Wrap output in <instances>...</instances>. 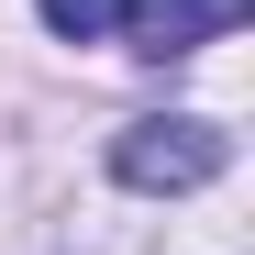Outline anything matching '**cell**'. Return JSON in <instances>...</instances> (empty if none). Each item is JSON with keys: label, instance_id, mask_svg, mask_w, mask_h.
Listing matches in <instances>:
<instances>
[{"label": "cell", "instance_id": "cell-1", "mask_svg": "<svg viewBox=\"0 0 255 255\" xmlns=\"http://www.w3.org/2000/svg\"><path fill=\"white\" fill-rule=\"evenodd\" d=\"M222 166H233V133L200 122V111H155V122H133V133L111 144V178L144 189V200H189V189L222 178Z\"/></svg>", "mask_w": 255, "mask_h": 255}, {"label": "cell", "instance_id": "cell-2", "mask_svg": "<svg viewBox=\"0 0 255 255\" xmlns=\"http://www.w3.org/2000/svg\"><path fill=\"white\" fill-rule=\"evenodd\" d=\"M255 11V0H133V56H189V45H211V33H233Z\"/></svg>", "mask_w": 255, "mask_h": 255}, {"label": "cell", "instance_id": "cell-3", "mask_svg": "<svg viewBox=\"0 0 255 255\" xmlns=\"http://www.w3.org/2000/svg\"><path fill=\"white\" fill-rule=\"evenodd\" d=\"M45 11V33H67V45H111L122 22H133V0H33Z\"/></svg>", "mask_w": 255, "mask_h": 255}]
</instances>
